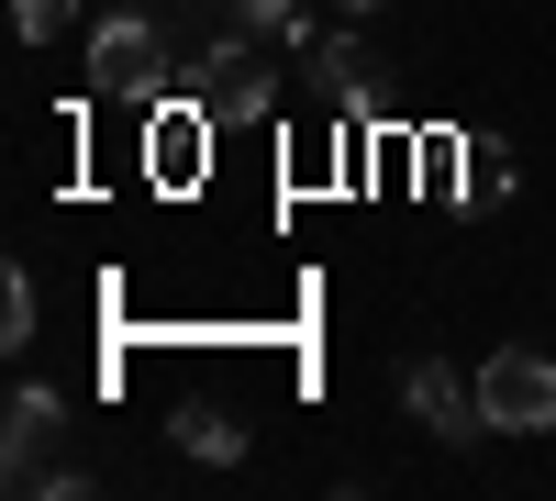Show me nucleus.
<instances>
[{
    "instance_id": "nucleus-2",
    "label": "nucleus",
    "mask_w": 556,
    "mask_h": 501,
    "mask_svg": "<svg viewBox=\"0 0 556 501\" xmlns=\"http://www.w3.org/2000/svg\"><path fill=\"white\" fill-rule=\"evenodd\" d=\"M67 401L56 390H12V424H0V479L12 490H78V468H56Z\"/></svg>"
},
{
    "instance_id": "nucleus-11",
    "label": "nucleus",
    "mask_w": 556,
    "mask_h": 501,
    "mask_svg": "<svg viewBox=\"0 0 556 501\" xmlns=\"http://www.w3.org/2000/svg\"><path fill=\"white\" fill-rule=\"evenodd\" d=\"M334 12H379V0H334Z\"/></svg>"
},
{
    "instance_id": "nucleus-3",
    "label": "nucleus",
    "mask_w": 556,
    "mask_h": 501,
    "mask_svg": "<svg viewBox=\"0 0 556 501\" xmlns=\"http://www.w3.org/2000/svg\"><path fill=\"white\" fill-rule=\"evenodd\" d=\"M479 401H490V424H501V435H556V356L501 346L490 368H479Z\"/></svg>"
},
{
    "instance_id": "nucleus-5",
    "label": "nucleus",
    "mask_w": 556,
    "mask_h": 501,
    "mask_svg": "<svg viewBox=\"0 0 556 501\" xmlns=\"http://www.w3.org/2000/svg\"><path fill=\"white\" fill-rule=\"evenodd\" d=\"M401 401H412V424L424 435H445V446H468V435H490V401H479V379H456V368H412L401 379Z\"/></svg>"
},
{
    "instance_id": "nucleus-1",
    "label": "nucleus",
    "mask_w": 556,
    "mask_h": 501,
    "mask_svg": "<svg viewBox=\"0 0 556 501\" xmlns=\"http://www.w3.org/2000/svg\"><path fill=\"white\" fill-rule=\"evenodd\" d=\"M89 89L101 101H167V34L146 23V12H112L101 34H89Z\"/></svg>"
},
{
    "instance_id": "nucleus-9",
    "label": "nucleus",
    "mask_w": 556,
    "mask_h": 501,
    "mask_svg": "<svg viewBox=\"0 0 556 501\" xmlns=\"http://www.w3.org/2000/svg\"><path fill=\"white\" fill-rule=\"evenodd\" d=\"M0 346H34V279H23V267L0 279Z\"/></svg>"
},
{
    "instance_id": "nucleus-8",
    "label": "nucleus",
    "mask_w": 556,
    "mask_h": 501,
    "mask_svg": "<svg viewBox=\"0 0 556 501\" xmlns=\"http://www.w3.org/2000/svg\"><path fill=\"white\" fill-rule=\"evenodd\" d=\"M178 446L190 458H245V424L235 413H178Z\"/></svg>"
},
{
    "instance_id": "nucleus-10",
    "label": "nucleus",
    "mask_w": 556,
    "mask_h": 501,
    "mask_svg": "<svg viewBox=\"0 0 556 501\" xmlns=\"http://www.w3.org/2000/svg\"><path fill=\"white\" fill-rule=\"evenodd\" d=\"M78 12V0H12V23H23V45H56V23Z\"/></svg>"
},
{
    "instance_id": "nucleus-6",
    "label": "nucleus",
    "mask_w": 556,
    "mask_h": 501,
    "mask_svg": "<svg viewBox=\"0 0 556 501\" xmlns=\"http://www.w3.org/2000/svg\"><path fill=\"white\" fill-rule=\"evenodd\" d=\"M146 167L167 178V190H190L201 178V112H156L146 123Z\"/></svg>"
},
{
    "instance_id": "nucleus-4",
    "label": "nucleus",
    "mask_w": 556,
    "mask_h": 501,
    "mask_svg": "<svg viewBox=\"0 0 556 501\" xmlns=\"http://www.w3.org/2000/svg\"><path fill=\"white\" fill-rule=\"evenodd\" d=\"M267 101H278V67L256 57L245 34H223L212 57H201V112H223V123H256Z\"/></svg>"
},
{
    "instance_id": "nucleus-7",
    "label": "nucleus",
    "mask_w": 556,
    "mask_h": 501,
    "mask_svg": "<svg viewBox=\"0 0 556 501\" xmlns=\"http://www.w3.org/2000/svg\"><path fill=\"white\" fill-rule=\"evenodd\" d=\"M456 201H513V146L468 134V146H456Z\"/></svg>"
}]
</instances>
